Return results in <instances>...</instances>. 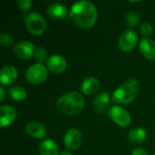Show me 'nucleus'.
Here are the masks:
<instances>
[{
    "instance_id": "nucleus-1",
    "label": "nucleus",
    "mask_w": 155,
    "mask_h": 155,
    "mask_svg": "<svg viewBox=\"0 0 155 155\" xmlns=\"http://www.w3.org/2000/svg\"><path fill=\"white\" fill-rule=\"evenodd\" d=\"M70 17L79 27L83 29H90L97 21L98 12L94 3L82 0L72 5L70 9Z\"/></svg>"
},
{
    "instance_id": "nucleus-2",
    "label": "nucleus",
    "mask_w": 155,
    "mask_h": 155,
    "mask_svg": "<svg viewBox=\"0 0 155 155\" xmlns=\"http://www.w3.org/2000/svg\"><path fill=\"white\" fill-rule=\"evenodd\" d=\"M55 106L61 114L65 115H76L79 114L84 107V98L79 92L72 91L58 98Z\"/></svg>"
},
{
    "instance_id": "nucleus-3",
    "label": "nucleus",
    "mask_w": 155,
    "mask_h": 155,
    "mask_svg": "<svg viewBox=\"0 0 155 155\" xmlns=\"http://www.w3.org/2000/svg\"><path fill=\"white\" fill-rule=\"evenodd\" d=\"M141 84L137 79L130 78L114 91L112 94V100L119 104H131L137 96Z\"/></svg>"
},
{
    "instance_id": "nucleus-4",
    "label": "nucleus",
    "mask_w": 155,
    "mask_h": 155,
    "mask_svg": "<svg viewBox=\"0 0 155 155\" xmlns=\"http://www.w3.org/2000/svg\"><path fill=\"white\" fill-rule=\"evenodd\" d=\"M25 26L28 32L34 35H41L46 28V23L44 16L37 12H33L25 16Z\"/></svg>"
},
{
    "instance_id": "nucleus-5",
    "label": "nucleus",
    "mask_w": 155,
    "mask_h": 155,
    "mask_svg": "<svg viewBox=\"0 0 155 155\" xmlns=\"http://www.w3.org/2000/svg\"><path fill=\"white\" fill-rule=\"evenodd\" d=\"M48 76V71L43 64H35L27 68L25 72V79L32 84H40L44 83Z\"/></svg>"
},
{
    "instance_id": "nucleus-6",
    "label": "nucleus",
    "mask_w": 155,
    "mask_h": 155,
    "mask_svg": "<svg viewBox=\"0 0 155 155\" xmlns=\"http://www.w3.org/2000/svg\"><path fill=\"white\" fill-rule=\"evenodd\" d=\"M109 117L119 126L126 127L132 122L131 114L124 108L119 105L112 106L108 111Z\"/></svg>"
},
{
    "instance_id": "nucleus-7",
    "label": "nucleus",
    "mask_w": 155,
    "mask_h": 155,
    "mask_svg": "<svg viewBox=\"0 0 155 155\" xmlns=\"http://www.w3.org/2000/svg\"><path fill=\"white\" fill-rule=\"evenodd\" d=\"M138 44V35L134 29L125 30L121 34L118 41L119 47L124 52L132 51Z\"/></svg>"
},
{
    "instance_id": "nucleus-8",
    "label": "nucleus",
    "mask_w": 155,
    "mask_h": 155,
    "mask_svg": "<svg viewBox=\"0 0 155 155\" xmlns=\"http://www.w3.org/2000/svg\"><path fill=\"white\" fill-rule=\"evenodd\" d=\"M83 134L75 128L69 129L64 137V145L70 151H75L79 149L83 143Z\"/></svg>"
},
{
    "instance_id": "nucleus-9",
    "label": "nucleus",
    "mask_w": 155,
    "mask_h": 155,
    "mask_svg": "<svg viewBox=\"0 0 155 155\" xmlns=\"http://www.w3.org/2000/svg\"><path fill=\"white\" fill-rule=\"evenodd\" d=\"M14 54L21 60H28L35 54V48L31 42L22 41L15 45Z\"/></svg>"
},
{
    "instance_id": "nucleus-10",
    "label": "nucleus",
    "mask_w": 155,
    "mask_h": 155,
    "mask_svg": "<svg viewBox=\"0 0 155 155\" xmlns=\"http://www.w3.org/2000/svg\"><path fill=\"white\" fill-rule=\"evenodd\" d=\"M67 67L65 58L60 54H53L47 60V68L54 74H62Z\"/></svg>"
},
{
    "instance_id": "nucleus-11",
    "label": "nucleus",
    "mask_w": 155,
    "mask_h": 155,
    "mask_svg": "<svg viewBox=\"0 0 155 155\" xmlns=\"http://www.w3.org/2000/svg\"><path fill=\"white\" fill-rule=\"evenodd\" d=\"M17 69L12 64H5L0 73V82L3 85H12L17 79Z\"/></svg>"
},
{
    "instance_id": "nucleus-12",
    "label": "nucleus",
    "mask_w": 155,
    "mask_h": 155,
    "mask_svg": "<svg viewBox=\"0 0 155 155\" xmlns=\"http://www.w3.org/2000/svg\"><path fill=\"white\" fill-rule=\"evenodd\" d=\"M140 53L148 60L155 61V41L152 38L145 37L139 44Z\"/></svg>"
},
{
    "instance_id": "nucleus-13",
    "label": "nucleus",
    "mask_w": 155,
    "mask_h": 155,
    "mask_svg": "<svg viewBox=\"0 0 155 155\" xmlns=\"http://www.w3.org/2000/svg\"><path fill=\"white\" fill-rule=\"evenodd\" d=\"M25 130H26L27 134H29L32 138L38 139V140L44 139L46 136V134H47L45 126L43 124H41L40 122H37V121L29 122L26 124Z\"/></svg>"
},
{
    "instance_id": "nucleus-14",
    "label": "nucleus",
    "mask_w": 155,
    "mask_h": 155,
    "mask_svg": "<svg viewBox=\"0 0 155 155\" xmlns=\"http://www.w3.org/2000/svg\"><path fill=\"white\" fill-rule=\"evenodd\" d=\"M111 103V97L108 93L103 92L95 95L94 99V107L96 113L104 114Z\"/></svg>"
},
{
    "instance_id": "nucleus-15",
    "label": "nucleus",
    "mask_w": 155,
    "mask_h": 155,
    "mask_svg": "<svg viewBox=\"0 0 155 155\" xmlns=\"http://www.w3.org/2000/svg\"><path fill=\"white\" fill-rule=\"evenodd\" d=\"M0 113H1L0 125L2 128L11 125L14 123V121L15 120L16 112L10 105H1L0 106Z\"/></svg>"
},
{
    "instance_id": "nucleus-16",
    "label": "nucleus",
    "mask_w": 155,
    "mask_h": 155,
    "mask_svg": "<svg viewBox=\"0 0 155 155\" xmlns=\"http://www.w3.org/2000/svg\"><path fill=\"white\" fill-rule=\"evenodd\" d=\"M47 15L55 20L64 19L67 15V8L61 3H52L46 8Z\"/></svg>"
},
{
    "instance_id": "nucleus-17",
    "label": "nucleus",
    "mask_w": 155,
    "mask_h": 155,
    "mask_svg": "<svg viewBox=\"0 0 155 155\" xmlns=\"http://www.w3.org/2000/svg\"><path fill=\"white\" fill-rule=\"evenodd\" d=\"M81 92L84 94L91 95L98 92L100 88V82L97 78L89 76L84 79V81L81 84Z\"/></svg>"
},
{
    "instance_id": "nucleus-18",
    "label": "nucleus",
    "mask_w": 155,
    "mask_h": 155,
    "mask_svg": "<svg viewBox=\"0 0 155 155\" xmlns=\"http://www.w3.org/2000/svg\"><path fill=\"white\" fill-rule=\"evenodd\" d=\"M147 138V133L145 129L142 127H135L131 129L128 134V140L134 144H140L143 143Z\"/></svg>"
},
{
    "instance_id": "nucleus-19",
    "label": "nucleus",
    "mask_w": 155,
    "mask_h": 155,
    "mask_svg": "<svg viewBox=\"0 0 155 155\" xmlns=\"http://www.w3.org/2000/svg\"><path fill=\"white\" fill-rule=\"evenodd\" d=\"M40 155H58V146L53 140H44L39 145Z\"/></svg>"
},
{
    "instance_id": "nucleus-20",
    "label": "nucleus",
    "mask_w": 155,
    "mask_h": 155,
    "mask_svg": "<svg viewBox=\"0 0 155 155\" xmlns=\"http://www.w3.org/2000/svg\"><path fill=\"white\" fill-rule=\"evenodd\" d=\"M8 94H9V96H10V98L12 100L16 101V102H21V101H24L26 98L27 93H26V90L24 87L16 85V86H12V87L9 88Z\"/></svg>"
},
{
    "instance_id": "nucleus-21",
    "label": "nucleus",
    "mask_w": 155,
    "mask_h": 155,
    "mask_svg": "<svg viewBox=\"0 0 155 155\" xmlns=\"http://www.w3.org/2000/svg\"><path fill=\"white\" fill-rule=\"evenodd\" d=\"M125 22L130 28L135 27L140 22V15L135 11H130L125 15Z\"/></svg>"
},
{
    "instance_id": "nucleus-22",
    "label": "nucleus",
    "mask_w": 155,
    "mask_h": 155,
    "mask_svg": "<svg viewBox=\"0 0 155 155\" xmlns=\"http://www.w3.org/2000/svg\"><path fill=\"white\" fill-rule=\"evenodd\" d=\"M35 60L38 62V64H43L45 63L46 60H48V51L46 48L45 47H39L36 49L35 51Z\"/></svg>"
},
{
    "instance_id": "nucleus-23",
    "label": "nucleus",
    "mask_w": 155,
    "mask_h": 155,
    "mask_svg": "<svg viewBox=\"0 0 155 155\" xmlns=\"http://www.w3.org/2000/svg\"><path fill=\"white\" fill-rule=\"evenodd\" d=\"M0 45L4 47H11L14 45V38L11 35L3 33L0 35ZM15 46V45H14Z\"/></svg>"
},
{
    "instance_id": "nucleus-24",
    "label": "nucleus",
    "mask_w": 155,
    "mask_h": 155,
    "mask_svg": "<svg viewBox=\"0 0 155 155\" xmlns=\"http://www.w3.org/2000/svg\"><path fill=\"white\" fill-rule=\"evenodd\" d=\"M140 31H141V33H142L143 35H144V36H150L153 34V25L150 23L144 22L141 25Z\"/></svg>"
},
{
    "instance_id": "nucleus-25",
    "label": "nucleus",
    "mask_w": 155,
    "mask_h": 155,
    "mask_svg": "<svg viewBox=\"0 0 155 155\" xmlns=\"http://www.w3.org/2000/svg\"><path fill=\"white\" fill-rule=\"evenodd\" d=\"M16 5L19 10L26 12L32 7V2L31 0H18L16 2Z\"/></svg>"
},
{
    "instance_id": "nucleus-26",
    "label": "nucleus",
    "mask_w": 155,
    "mask_h": 155,
    "mask_svg": "<svg viewBox=\"0 0 155 155\" xmlns=\"http://www.w3.org/2000/svg\"><path fill=\"white\" fill-rule=\"evenodd\" d=\"M132 155H149V154H148V153H147L144 149H143V148H141V147H136V148H134V149L132 151Z\"/></svg>"
},
{
    "instance_id": "nucleus-27",
    "label": "nucleus",
    "mask_w": 155,
    "mask_h": 155,
    "mask_svg": "<svg viewBox=\"0 0 155 155\" xmlns=\"http://www.w3.org/2000/svg\"><path fill=\"white\" fill-rule=\"evenodd\" d=\"M0 93H1V94H0V101L3 102L4 99H5V89H4L3 86L0 87Z\"/></svg>"
},
{
    "instance_id": "nucleus-28",
    "label": "nucleus",
    "mask_w": 155,
    "mask_h": 155,
    "mask_svg": "<svg viewBox=\"0 0 155 155\" xmlns=\"http://www.w3.org/2000/svg\"><path fill=\"white\" fill-rule=\"evenodd\" d=\"M59 155H73L71 153H69V152H67V151H64V152H62Z\"/></svg>"
},
{
    "instance_id": "nucleus-29",
    "label": "nucleus",
    "mask_w": 155,
    "mask_h": 155,
    "mask_svg": "<svg viewBox=\"0 0 155 155\" xmlns=\"http://www.w3.org/2000/svg\"><path fill=\"white\" fill-rule=\"evenodd\" d=\"M153 155H155V153H154V154H153Z\"/></svg>"
}]
</instances>
